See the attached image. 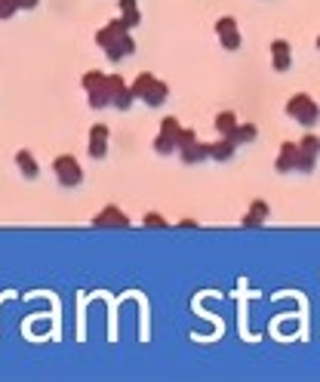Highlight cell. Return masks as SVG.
Returning <instances> with one entry per match:
<instances>
[{"instance_id":"6da1fadb","label":"cell","mask_w":320,"mask_h":382,"mask_svg":"<svg viewBox=\"0 0 320 382\" xmlns=\"http://www.w3.org/2000/svg\"><path fill=\"white\" fill-rule=\"evenodd\" d=\"M96 46L108 55L111 62H124V59H129V55L136 53V37L117 16V18H111L108 25H102L96 31Z\"/></svg>"},{"instance_id":"7a4b0ae2","label":"cell","mask_w":320,"mask_h":382,"mask_svg":"<svg viewBox=\"0 0 320 382\" xmlns=\"http://www.w3.org/2000/svg\"><path fill=\"white\" fill-rule=\"evenodd\" d=\"M129 90H133V96L142 102V105H148V108H160L169 99V87L151 71H139L136 80L129 83Z\"/></svg>"},{"instance_id":"3957f363","label":"cell","mask_w":320,"mask_h":382,"mask_svg":"<svg viewBox=\"0 0 320 382\" xmlns=\"http://www.w3.org/2000/svg\"><path fill=\"white\" fill-rule=\"evenodd\" d=\"M284 111H287V117L296 120L302 129H314L320 120V105L314 102L311 92H293V96L287 99Z\"/></svg>"},{"instance_id":"277c9868","label":"cell","mask_w":320,"mask_h":382,"mask_svg":"<svg viewBox=\"0 0 320 382\" xmlns=\"http://www.w3.org/2000/svg\"><path fill=\"white\" fill-rule=\"evenodd\" d=\"M80 87L83 92H87V102H90V108H111V92H108V74L105 71H99V68H92L87 71L80 78Z\"/></svg>"},{"instance_id":"5b68a950","label":"cell","mask_w":320,"mask_h":382,"mask_svg":"<svg viewBox=\"0 0 320 382\" xmlns=\"http://www.w3.org/2000/svg\"><path fill=\"white\" fill-rule=\"evenodd\" d=\"M53 173H55V182L62 185V189H78L83 182V166L74 154H59L53 161Z\"/></svg>"},{"instance_id":"8992f818","label":"cell","mask_w":320,"mask_h":382,"mask_svg":"<svg viewBox=\"0 0 320 382\" xmlns=\"http://www.w3.org/2000/svg\"><path fill=\"white\" fill-rule=\"evenodd\" d=\"M317 157H320V136H314L311 129H305V136L299 139V164H296V173L311 176L317 170Z\"/></svg>"},{"instance_id":"52a82bcc","label":"cell","mask_w":320,"mask_h":382,"mask_svg":"<svg viewBox=\"0 0 320 382\" xmlns=\"http://www.w3.org/2000/svg\"><path fill=\"white\" fill-rule=\"evenodd\" d=\"M213 31H215V37H219V43H222L225 53H238V50H240L243 37H240V25H238V18H234V16L215 18Z\"/></svg>"},{"instance_id":"ba28073f","label":"cell","mask_w":320,"mask_h":382,"mask_svg":"<svg viewBox=\"0 0 320 382\" xmlns=\"http://www.w3.org/2000/svg\"><path fill=\"white\" fill-rule=\"evenodd\" d=\"M108 148H111V127L99 120V124H92L90 133H87V152H90L92 161H105Z\"/></svg>"},{"instance_id":"9c48e42d","label":"cell","mask_w":320,"mask_h":382,"mask_svg":"<svg viewBox=\"0 0 320 382\" xmlns=\"http://www.w3.org/2000/svg\"><path fill=\"white\" fill-rule=\"evenodd\" d=\"M108 92H111V108H117V111H129L133 108V90H129V83L120 78V74H108Z\"/></svg>"},{"instance_id":"30bf717a","label":"cell","mask_w":320,"mask_h":382,"mask_svg":"<svg viewBox=\"0 0 320 382\" xmlns=\"http://www.w3.org/2000/svg\"><path fill=\"white\" fill-rule=\"evenodd\" d=\"M92 228H129V216L117 203H105L96 216H92Z\"/></svg>"},{"instance_id":"8fae6325","label":"cell","mask_w":320,"mask_h":382,"mask_svg":"<svg viewBox=\"0 0 320 382\" xmlns=\"http://www.w3.org/2000/svg\"><path fill=\"white\" fill-rule=\"evenodd\" d=\"M271 68H274L277 74H287L289 68H293V43L284 41V37H277V41H271Z\"/></svg>"},{"instance_id":"7c38bea8","label":"cell","mask_w":320,"mask_h":382,"mask_svg":"<svg viewBox=\"0 0 320 382\" xmlns=\"http://www.w3.org/2000/svg\"><path fill=\"white\" fill-rule=\"evenodd\" d=\"M178 157H182V164L188 166H194V164H203V161H210V142H201V139H194V142H185V145H178Z\"/></svg>"},{"instance_id":"4fadbf2b","label":"cell","mask_w":320,"mask_h":382,"mask_svg":"<svg viewBox=\"0 0 320 382\" xmlns=\"http://www.w3.org/2000/svg\"><path fill=\"white\" fill-rule=\"evenodd\" d=\"M296 164H299V142H284L277 148L274 170L280 176H287V173H296Z\"/></svg>"},{"instance_id":"5bb4252c","label":"cell","mask_w":320,"mask_h":382,"mask_svg":"<svg viewBox=\"0 0 320 382\" xmlns=\"http://www.w3.org/2000/svg\"><path fill=\"white\" fill-rule=\"evenodd\" d=\"M268 216H271V207H268V201H262V198H256L250 203V210L243 213V219H240V226L243 228H262L268 222Z\"/></svg>"},{"instance_id":"9a60e30c","label":"cell","mask_w":320,"mask_h":382,"mask_svg":"<svg viewBox=\"0 0 320 382\" xmlns=\"http://www.w3.org/2000/svg\"><path fill=\"white\" fill-rule=\"evenodd\" d=\"M16 166L25 179H41V164H37V157L28 148H18L16 152Z\"/></svg>"},{"instance_id":"2e32d148","label":"cell","mask_w":320,"mask_h":382,"mask_svg":"<svg viewBox=\"0 0 320 382\" xmlns=\"http://www.w3.org/2000/svg\"><path fill=\"white\" fill-rule=\"evenodd\" d=\"M234 152H238V145H234V139H225V136H219L215 142H210V161H215V164H228L231 157H234Z\"/></svg>"},{"instance_id":"e0dca14e","label":"cell","mask_w":320,"mask_h":382,"mask_svg":"<svg viewBox=\"0 0 320 382\" xmlns=\"http://www.w3.org/2000/svg\"><path fill=\"white\" fill-rule=\"evenodd\" d=\"M120 22H124L129 31H136L142 25V9H139V0H120Z\"/></svg>"},{"instance_id":"ac0fdd59","label":"cell","mask_w":320,"mask_h":382,"mask_svg":"<svg viewBox=\"0 0 320 382\" xmlns=\"http://www.w3.org/2000/svg\"><path fill=\"white\" fill-rule=\"evenodd\" d=\"M238 124H240V120H238V115H234V111H219V115H215V120H213L215 133L225 136V139H231V136H234Z\"/></svg>"},{"instance_id":"d6986e66","label":"cell","mask_w":320,"mask_h":382,"mask_svg":"<svg viewBox=\"0 0 320 382\" xmlns=\"http://www.w3.org/2000/svg\"><path fill=\"white\" fill-rule=\"evenodd\" d=\"M151 148H154V154H160V157H169V154H176V152H178V142H176V136H173V133H166V129H160V133L154 136Z\"/></svg>"},{"instance_id":"ffe728a7","label":"cell","mask_w":320,"mask_h":382,"mask_svg":"<svg viewBox=\"0 0 320 382\" xmlns=\"http://www.w3.org/2000/svg\"><path fill=\"white\" fill-rule=\"evenodd\" d=\"M234 145H252V142H256V139H259V127L256 124H238V129H234Z\"/></svg>"},{"instance_id":"44dd1931","label":"cell","mask_w":320,"mask_h":382,"mask_svg":"<svg viewBox=\"0 0 320 382\" xmlns=\"http://www.w3.org/2000/svg\"><path fill=\"white\" fill-rule=\"evenodd\" d=\"M142 226H145V228H169V222L160 216V213H145V216H142Z\"/></svg>"},{"instance_id":"7402d4cb","label":"cell","mask_w":320,"mask_h":382,"mask_svg":"<svg viewBox=\"0 0 320 382\" xmlns=\"http://www.w3.org/2000/svg\"><path fill=\"white\" fill-rule=\"evenodd\" d=\"M16 4H18V9H37L41 0H16Z\"/></svg>"},{"instance_id":"603a6c76","label":"cell","mask_w":320,"mask_h":382,"mask_svg":"<svg viewBox=\"0 0 320 382\" xmlns=\"http://www.w3.org/2000/svg\"><path fill=\"white\" fill-rule=\"evenodd\" d=\"M176 228H197V222H194V219H178Z\"/></svg>"},{"instance_id":"cb8c5ba5","label":"cell","mask_w":320,"mask_h":382,"mask_svg":"<svg viewBox=\"0 0 320 382\" xmlns=\"http://www.w3.org/2000/svg\"><path fill=\"white\" fill-rule=\"evenodd\" d=\"M314 46H317V50H320V34H317V41H314Z\"/></svg>"}]
</instances>
